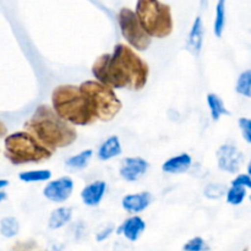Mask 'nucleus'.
I'll return each mask as SVG.
<instances>
[{
	"label": "nucleus",
	"mask_w": 251,
	"mask_h": 251,
	"mask_svg": "<svg viewBox=\"0 0 251 251\" xmlns=\"http://www.w3.org/2000/svg\"><path fill=\"white\" fill-rule=\"evenodd\" d=\"M5 199H6V193H4V191H0V202H2Z\"/></svg>",
	"instance_id": "34"
},
{
	"label": "nucleus",
	"mask_w": 251,
	"mask_h": 251,
	"mask_svg": "<svg viewBox=\"0 0 251 251\" xmlns=\"http://www.w3.org/2000/svg\"><path fill=\"white\" fill-rule=\"evenodd\" d=\"M203 43V22L200 16H198L191 26L190 32L188 36V42H186V48L193 55L199 56L201 49H202Z\"/></svg>",
	"instance_id": "14"
},
{
	"label": "nucleus",
	"mask_w": 251,
	"mask_h": 251,
	"mask_svg": "<svg viewBox=\"0 0 251 251\" xmlns=\"http://www.w3.org/2000/svg\"><path fill=\"white\" fill-rule=\"evenodd\" d=\"M122 144H120L119 137L113 135V136L108 137L104 142L98 149V158L100 161H109V159L114 158V157L122 154Z\"/></svg>",
	"instance_id": "16"
},
{
	"label": "nucleus",
	"mask_w": 251,
	"mask_h": 251,
	"mask_svg": "<svg viewBox=\"0 0 251 251\" xmlns=\"http://www.w3.org/2000/svg\"><path fill=\"white\" fill-rule=\"evenodd\" d=\"M226 193H227V188L221 184H208L203 190L206 198L212 199V200L222 198L223 195H226Z\"/></svg>",
	"instance_id": "25"
},
{
	"label": "nucleus",
	"mask_w": 251,
	"mask_h": 251,
	"mask_svg": "<svg viewBox=\"0 0 251 251\" xmlns=\"http://www.w3.org/2000/svg\"><path fill=\"white\" fill-rule=\"evenodd\" d=\"M238 124H239V129L242 131L243 137H244L245 141L248 144H251V122L248 118H240L238 120Z\"/></svg>",
	"instance_id": "28"
},
{
	"label": "nucleus",
	"mask_w": 251,
	"mask_h": 251,
	"mask_svg": "<svg viewBox=\"0 0 251 251\" xmlns=\"http://www.w3.org/2000/svg\"><path fill=\"white\" fill-rule=\"evenodd\" d=\"M191 164H193V159L190 154L181 153L167 159L162 166V171L168 174H183L190 169Z\"/></svg>",
	"instance_id": "15"
},
{
	"label": "nucleus",
	"mask_w": 251,
	"mask_h": 251,
	"mask_svg": "<svg viewBox=\"0 0 251 251\" xmlns=\"http://www.w3.org/2000/svg\"><path fill=\"white\" fill-rule=\"evenodd\" d=\"M134 12L144 31L151 38H166L173 33L174 21L169 5L159 0H137Z\"/></svg>",
	"instance_id": "4"
},
{
	"label": "nucleus",
	"mask_w": 251,
	"mask_h": 251,
	"mask_svg": "<svg viewBox=\"0 0 251 251\" xmlns=\"http://www.w3.org/2000/svg\"><path fill=\"white\" fill-rule=\"evenodd\" d=\"M51 178V172L49 169H38V171L21 172L19 174V179L24 183H38L46 181Z\"/></svg>",
	"instance_id": "20"
},
{
	"label": "nucleus",
	"mask_w": 251,
	"mask_h": 251,
	"mask_svg": "<svg viewBox=\"0 0 251 251\" xmlns=\"http://www.w3.org/2000/svg\"><path fill=\"white\" fill-rule=\"evenodd\" d=\"M216 156H217L218 168L229 174L238 173L245 161L244 153L233 145H222L217 150Z\"/></svg>",
	"instance_id": "8"
},
{
	"label": "nucleus",
	"mask_w": 251,
	"mask_h": 251,
	"mask_svg": "<svg viewBox=\"0 0 251 251\" xmlns=\"http://www.w3.org/2000/svg\"><path fill=\"white\" fill-rule=\"evenodd\" d=\"M73 218V208L71 207H59L55 208L53 212L50 213L48 220V227L50 229H59L63 228L64 226L68 225Z\"/></svg>",
	"instance_id": "17"
},
{
	"label": "nucleus",
	"mask_w": 251,
	"mask_h": 251,
	"mask_svg": "<svg viewBox=\"0 0 251 251\" xmlns=\"http://www.w3.org/2000/svg\"><path fill=\"white\" fill-rule=\"evenodd\" d=\"M74 190V181L70 176H61L49 181L43 189V195L53 202H65Z\"/></svg>",
	"instance_id": "9"
},
{
	"label": "nucleus",
	"mask_w": 251,
	"mask_h": 251,
	"mask_svg": "<svg viewBox=\"0 0 251 251\" xmlns=\"http://www.w3.org/2000/svg\"><path fill=\"white\" fill-rule=\"evenodd\" d=\"M146 229V223L139 216H132L119 226L117 229L118 234H122L130 242H136L140 235Z\"/></svg>",
	"instance_id": "13"
},
{
	"label": "nucleus",
	"mask_w": 251,
	"mask_h": 251,
	"mask_svg": "<svg viewBox=\"0 0 251 251\" xmlns=\"http://www.w3.org/2000/svg\"><path fill=\"white\" fill-rule=\"evenodd\" d=\"M114 230H115L114 225H108L107 227H104V229L100 230V232L96 234V240H97V242H103V240H105L107 238H109L110 234H112Z\"/></svg>",
	"instance_id": "30"
},
{
	"label": "nucleus",
	"mask_w": 251,
	"mask_h": 251,
	"mask_svg": "<svg viewBox=\"0 0 251 251\" xmlns=\"http://www.w3.org/2000/svg\"><path fill=\"white\" fill-rule=\"evenodd\" d=\"M25 131L34 137L42 146L54 153L58 149L73 145L77 139V131L73 125L55 114L49 105L41 104L24 124Z\"/></svg>",
	"instance_id": "2"
},
{
	"label": "nucleus",
	"mask_w": 251,
	"mask_h": 251,
	"mask_svg": "<svg viewBox=\"0 0 251 251\" xmlns=\"http://www.w3.org/2000/svg\"><path fill=\"white\" fill-rule=\"evenodd\" d=\"M11 251H39V248L36 240L27 239L15 243Z\"/></svg>",
	"instance_id": "27"
},
{
	"label": "nucleus",
	"mask_w": 251,
	"mask_h": 251,
	"mask_svg": "<svg viewBox=\"0 0 251 251\" xmlns=\"http://www.w3.org/2000/svg\"><path fill=\"white\" fill-rule=\"evenodd\" d=\"M5 157L14 166L48 161L53 152L42 146L27 131H16L5 136Z\"/></svg>",
	"instance_id": "5"
},
{
	"label": "nucleus",
	"mask_w": 251,
	"mask_h": 251,
	"mask_svg": "<svg viewBox=\"0 0 251 251\" xmlns=\"http://www.w3.org/2000/svg\"><path fill=\"white\" fill-rule=\"evenodd\" d=\"M7 136V127L6 125L4 124L1 119H0V137H5Z\"/></svg>",
	"instance_id": "31"
},
{
	"label": "nucleus",
	"mask_w": 251,
	"mask_h": 251,
	"mask_svg": "<svg viewBox=\"0 0 251 251\" xmlns=\"http://www.w3.org/2000/svg\"><path fill=\"white\" fill-rule=\"evenodd\" d=\"M226 25V0H218L217 6H216V19L213 31L216 37H222L223 29Z\"/></svg>",
	"instance_id": "22"
},
{
	"label": "nucleus",
	"mask_w": 251,
	"mask_h": 251,
	"mask_svg": "<svg viewBox=\"0 0 251 251\" xmlns=\"http://www.w3.org/2000/svg\"><path fill=\"white\" fill-rule=\"evenodd\" d=\"M7 185H9V180H6V179H0V189L5 188Z\"/></svg>",
	"instance_id": "33"
},
{
	"label": "nucleus",
	"mask_w": 251,
	"mask_h": 251,
	"mask_svg": "<svg viewBox=\"0 0 251 251\" xmlns=\"http://www.w3.org/2000/svg\"><path fill=\"white\" fill-rule=\"evenodd\" d=\"M51 109L70 125L86 126L97 122L87 100L80 92L78 86L60 85L51 92Z\"/></svg>",
	"instance_id": "3"
},
{
	"label": "nucleus",
	"mask_w": 251,
	"mask_h": 251,
	"mask_svg": "<svg viewBox=\"0 0 251 251\" xmlns=\"http://www.w3.org/2000/svg\"><path fill=\"white\" fill-rule=\"evenodd\" d=\"M232 186H243V188H251V179L249 174H239L234 180L232 181Z\"/></svg>",
	"instance_id": "29"
},
{
	"label": "nucleus",
	"mask_w": 251,
	"mask_h": 251,
	"mask_svg": "<svg viewBox=\"0 0 251 251\" xmlns=\"http://www.w3.org/2000/svg\"><path fill=\"white\" fill-rule=\"evenodd\" d=\"M150 164L141 157H126L120 163L119 173L125 181H137L147 173Z\"/></svg>",
	"instance_id": "10"
},
{
	"label": "nucleus",
	"mask_w": 251,
	"mask_h": 251,
	"mask_svg": "<svg viewBox=\"0 0 251 251\" xmlns=\"http://www.w3.org/2000/svg\"><path fill=\"white\" fill-rule=\"evenodd\" d=\"M80 92L87 100L96 119L110 122L123 108L122 100L118 98L114 90L96 80H87L78 86Z\"/></svg>",
	"instance_id": "6"
},
{
	"label": "nucleus",
	"mask_w": 251,
	"mask_h": 251,
	"mask_svg": "<svg viewBox=\"0 0 251 251\" xmlns=\"http://www.w3.org/2000/svg\"><path fill=\"white\" fill-rule=\"evenodd\" d=\"M47 251H63V247H61V245H51L50 248H49L48 250Z\"/></svg>",
	"instance_id": "32"
},
{
	"label": "nucleus",
	"mask_w": 251,
	"mask_h": 251,
	"mask_svg": "<svg viewBox=\"0 0 251 251\" xmlns=\"http://www.w3.org/2000/svg\"><path fill=\"white\" fill-rule=\"evenodd\" d=\"M120 31L125 41L130 47L140 51H144L151 46L152 38L144 31L136 15L129 7H123L118 14Z\"/></svg>",
	"instance_id": "7"
},
{
	"label": "nucleus",
	"mask_w": 251,
	"mask_h": 251,
	"mask_svg": "<svg viewBox=\"0 0 251 251\" xmlns=\"http://www.w3.org/2000/svg\"><path fill=\"white\" fill-rule=\"evenodd\" d=\"M235 91L239 95L244 96V97H251V71L245 70L238 77L237 85H235Z\"/></svg>",
	"instance_id": "23"
},
{
	"label": "nucleus",
	"mask_w": 251,
	"mask_h": 251,
	"mask_svg": "<svg viewBox=\"0 0 251 251\" xmlns=\"http://www.w3.org/2000/svg\"><path fill=\"white\" fill-rule=\"evenodd\" d=\"M207 104L208 108H210L211 118H212L213 122L220 120V118L223 117V115H230V112L225 105V102H223V100H221L220 96H217L216 93H208Z\"/></svg>",
	"instance_id": "18"
},
{
	"label": "nucleus",
	"mask_w": 251,
	"mask_h": 251,
	"mask_svg": "<svg viewBox=\"0 0 251 251\" xmlns=\"http://www.w3.org/2000/svg\"><path fill=\"white\" fill-rule=\"evenodd\" d=\"M20 225L15 217H4L0 221V234L5 238H12L19 234Z\"/></svg>",
	"instance_id": "21"
},
{
	"label": "nucleus",
	"mask_w": 251,
	"mask_h": 251,
	"mask_svg": "<svg viewBox=\"0 0 251 251\" xmlns=\"http://www.w3.org/2000/svg\"><path fill=\"white\" fill-rule=\"evenodd\" d=\"M92 156V150H85V151L80 152V153L75 154V156H71L70 158L66 159L65 164L68 168L73 169V171H80V169H83L87 167Z\"/></svg>",
	"instance_id": "19"
},
{
	"label": "nucleus",
	"mask_w": 251,
	"mask_h": 251,
	"mask_svg": "<svg viewBox=\"0 0 251 251\" xmlns=\"http://www.w3.org/2000/svg\"><path fill=\"white\" fill-rule=\"evenodd\" d=\"M92 74L96 81L113 90L141 91L149 81L150 68L131 47L118 43L113 53L102 54L96 59Z\"/></svg>",
	"instance_id": "1"
},
{
	"label": "nucleus",
	"mask_w": 251,
	"mask_h": 251,
	"mask_svg": "<svg viewBox=\"0 0 251 251\" xmlns=\"http://www.w3.org/2000/svg\"><path fill=\"white\" fill-rule=\"evenodd\" d=\"M152 202V195L149 191L126 195L122 201L123 208L129 213H139L146 210Z\"/></svg>",
	"instance_id": "12"
},
{
	"label": "nucleus",
	"mask_w": 251,
	"mask_h": 251,
	"mask_svg": "<svg viewBox=\"0 0 251 251\" xmlns=\"http://www.w3.org/2000/svg\"><path fill=\"white\" fill-rule=\"evenodd\" d=\"M184 251H208L210 248L201 237H195L189 240L183 248Z\"/></svg>",
	"instance_id": "26"
},
{
	"label": "nucleus",
	"mask_w": 251,
	"mask_h": 251,
	"mask_svg": "<svg viewBox=\"0 0 251 251\" xmlns=\"http://www.w3.org/2000/svg\"><path fill=\"white\" fill-rule=\"evenodd\" d=\"M226 196H227L228 203L238 206L243 203V201L247 198V188H243V186H230L229 189H227Z\"/></svg>",
	"instance_id": "24"
},
{
	"label": "nucleus",
	"mask_w": 251,
	"mask_h": 251,
	"mask_svg": "<svg viewBox=\"0 0 251 251\" xmlns=\"http://www.w3.org/2000/svg\"><path fill=\"white\" fill-rule=\"evenodd\" d=\"M105 190H107V184L105 181L97 180L88 184L87 186L81 191V200L88 207H96L100 203V201L104 198Z\"/></svg>",
	"instance_id": "11"
}]
</instances>
